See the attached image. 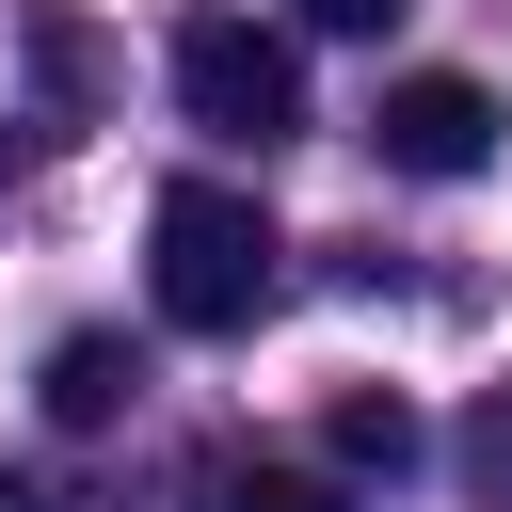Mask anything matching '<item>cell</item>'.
Instances as JSON below:
<instances>
[{
	"instance_id": "obj_1",
	"label": "cell",
	"mask_w": 512,
	"mask_h": 512,
	"mask_svg": "<svg viewBox=\"0 0 512 512\" xmlns=\"http://www.w3.org/2000/svg\"><path fill=\"white\" fill-rule=\"evenodd\" d=\"M144 272H160V320H176V336H256V320H272V288H288V240H272V208H256V192L176 176V192H160V224H144Z\"/></svg>"
},
{
	"instance_id": "obj_2",
	"label": "cell",
	"mask_w": 512,
	"mask_h": 512,
	"mask_svg": "<svg viewBox=\"0 0 512 512\" xmlns=\"http://www.w3.org/2000/svg\"><path fill=\"white\" fill-rule=\"evenodd\" d=\"M176 112L208 128V144H288L304 128V48L272 32V16H240V0H208V16H176Z\"/></svg>"
},
{
	"instance_id": "obj_3",
	"label": "cell",
	"mask_w": 512,
	"mask_h": 512,
	"mask_svg": "<svg viewBox=\"0 0 512 512\" xmlns=\"http://www.w3.org/2000/svg\"><path fill=\"white\" fill-rule=\"evenodd\" d=\"M368 144H384V176H480V160H496V96H480L464 64H416V80H384Z\"/></svg>"
},
{
	"instance_id": "obj_4",
	"label": "cell",
	"mask_w": 512,
	"mask_h": 512,
	"mask_svg": "<svg viewBox=\"0 0 512 512\" xmlns=\"http://www.w3.org/2000/svg\"><path fill=\"white\" fill-rule=\"evenodd\" d=\"M128 400H144V352L128 336H64L48 352V432H112Z\"/></svg>"
},
{
	"instance_id": "obj_5",
	"label": "cell",
	"mask_w": 512,
	"mask_h": 512,
	"mask_svg": "<svg viewBox=\"0 0 512 512\" xmlns=\"http://www.w3.org/2000/svg\"><path fill=\"white\" fill-rule=\"evenodd\" d=\"M320 432H336V480H400V464H416V400H400V384H352Z\"/></svg>"
},
{
	"instance_id": "obj_6",
	"label": "cell",
	"mask_w": 512,
	"mask_h": 512,
	"mask_svg": "<svg viewBox=\"0 0 512 512\" xmlns=\"http://www.w3.org/2000/svg\"><path fill=\"white\" fill-rule=\"evenodd\" d=\"M208 512H352V480H320V464H224Z\"/></svg>"
},
{
	"instance_id": "obj_7",
	"label": "cell",
	"mask_w": 512,
	"mask_h": 512,
	"mask_svg": "<svg viewBox=\"0 0 512 512\" xmlns=\"http://www.w3.org/2000/svg\"><path fill=\"white\" fill-rule=\"evenodd\" d=\"M32 80H48V112H80L96 96V32L80 16H32Z\"/></svg>"
},
{
	"instance_id": "obj_8",
	"label": "cell",
	"mask_w": 512,
	"mask_h": 512,
	"mask_svg": "<svg viewBox=\"0 0 512 512\" xmlns=\"http://www.w3.org/2000/svg\"><path fill=\"white\" fill-rule=\"evenodd\" d=\"M464 496L512 512V384H480V416H464Z\"/></svg>"
},
{
	"instance_id": "obj_9",
	"label": "cell",
	"mask_w": 512,
	"mask_h": 512,
	"mask_svg": "<svg viewBox=\"0 0 512 512\" xmlns=\"http://www.w3.org/2000/svg\"><path fill=\"white\" fill-rule=\"evenodd\" d=\"M288 16H304V32H384L400 0H288Z\"/></svg>"
},
{
	"instance_id": "obj_10",
	"label": "cell",
	"mask_w": 512,
	"mask_h": 512,
	"mask_svg": "<svg viewBox=\"0 0 512 512\" xmlns=\"http://www.w3.org/2000/svg\"><path fill=\"white\" fill-rule=\"evenodd\" d=\"M0 512H32V496H16V480H0Z\"/></svg>"
}]
</instances>
